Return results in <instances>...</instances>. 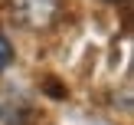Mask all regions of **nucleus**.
<instances>
[{"instance_id": "f257e3e1", "label": "nucleus", "mask_w": 134, "mask_h": 125, "mask_svg": "<svg viewBox=\"0 0 134 125\" xmlns=\"http://www.w3.org/2000/svg\"><path fill=\"white\" fill-rule=\"evenodd\" d=\"M59 10H62V0H13V13L23 26L30 30H46V26L56 23Z\"/></svg>"}, {"instance_id": "f03ea898", "label": "nucleus", "mask_w": 134, "mask_h": 125, "mask_svg": "<svg viewBox=\"0 0 134 125\" xmlns=\"http://www.w3.org/2000/svg\"><path fill=\"white\" fill-rule=\"evenodd\" d=\"M10 59H13V46H10V39H7V33L0 30V72L10 66Z\"/></svg>"}]
</instances>
